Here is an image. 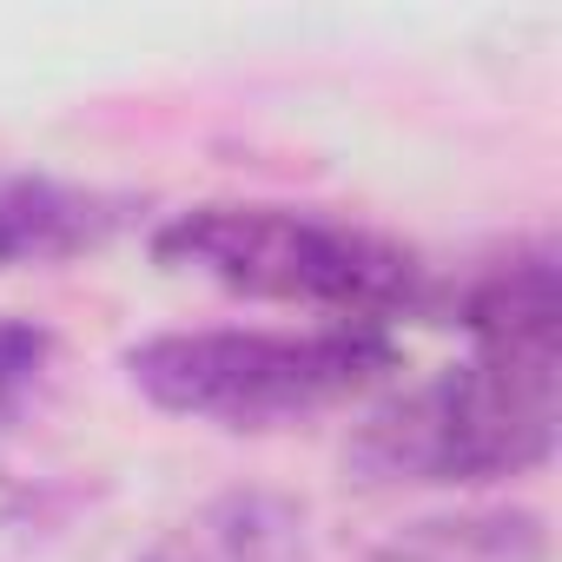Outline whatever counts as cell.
Here are the masks:
<instances>
[{
  "instance_id": "cell-1",
  "label": "cell",
  "mask_w": 562,
  "mask_h": 562,
  "mask_svg": "<svg viewBox=\"0 0 562 562\" xmlns=\"http://www.w3.org/2000/svg\"><path fill=\"white\" fill-rule=\"evenodd\" d=\"M562 443V331L470 338L463 364L371 404L345 470L371 490H443L529 476Z\"/></svg>"
},
{
  "instance_id": "cell-2",
  "label": "cell",
  "mask_w": 562,
  "mask_h": 562,
  "mask_svg": "<svg viewBox=\"0 0 562 562\" xmlns=\"http://www.w3.org/2000/svg\"><path fill=\"white\" fill-rule=\"evenodd\" d=\"M153 258L232 299L292 305L364 331H391V318L430 312L437 292L430 265L391 232L305 205H186L153 232Z\"/></svg>"
},
{
  "instance_id": "cell-3",
  "label": "cell",
  "mask_w": 562,
  "mask_h": 562,
  "mask_svg": "<svg viewBox=\"0 0 562 562\" xmlns=\"http://www.w3.org/2000/svg\"><path fill=\"white\" fill-rule=\"evenodd\" d=\"M397 364L391 331L364 325H312V331H258V325H212V331H159L126 351L133 391L212 430H285L325 417L371 391Z\"/></svg>"
},
{
  "instance_id": "cell-4",
  "label": "cell",
  "mask_w": 562,
  "mask_h": 562,
  "mask_svg": "<svg viewBox=\"0 0 562 562\" xmlns=\"http://www.w3.org/2000/svg\"><path fill=\"white\" fill-rule=\"evenodd\" d=\"M133 562H312V516L285 490H218L166 522Z\"/></svg>"
},
{
  "instance_id": "cell-5",
  "label": "cell",
  "mask_w": 562,
  "mask_h": 562,
  "mask_svg": "<svg viewBox=\"0 0 562 562\" xmlns=\"http://www.w3.org/2000/svg\"><path fill=\"white\" fill-rule=\"evenodd\" d=\"M126 218H133L126 192L47 179V172H0V271L100 251Z\"/></svg>"
},
{
  "instance_id": "cell-6",
  "label": "cell",
  "mask_w": 562,
  "mask_h": 562,
  "mask_svg": "<svg viewBox=\"0 0 562 562\" xmlns=\"http://www.w3.org/2000/svg\"><path fill=\"white\" fill-rule=\"evenodd\" d=\"M358 562H549V522L536 509H450L397 529Z\"/></svg>"
},
{
  "instance_id": "cell-7",
  "label": "cell",
  "mask_w": 562,
  "mask_h": 562,
  "mask_svg": "<svg viewBox=\"0 0 562 562\" xmlns=\"http://www.w3.org/2000/svg\"><path fill=\"white\" fill-rule=\"evenodd\" d=\"M67 522V490L0 463V562H34Z\"/></svg>"
},
{
  "instance_id": "cell-8",
  "label": "cell",
  "mask_w": 562,
  "mask_h": 562,
  "mask_svg": "<svg viewBox=\"0 0 562 562\" xmlns=\"http://www.w3.org/2000/svg\"><path fill=\"white\" fill-rule=\"evenodd\" d=\"M54 364V338L27 318H0V417H14Z\"/></svg>"
}]
</instances>
